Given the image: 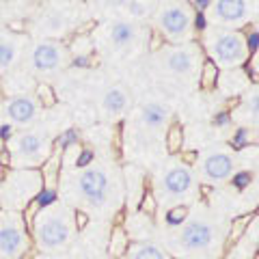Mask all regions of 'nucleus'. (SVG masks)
I'll return each instance as SVG.
<instances>
[{"label": "nucleus", "mask_w": 259, "mask_h": 259, "mask_svg": "<svg viewBox=\"0 0 259 259\" xmlns=\"http://www.w3.org/2000/svg\"><path fill=\"white\" fill-rule=\"evenodd\" d=\"M257 0H214L207 9V20L212 26L240 30L250 20H255Z\"/></svg>", "instance_id": "obj_5"}, {"label": "nucleus", "mask_w": 259, "mask_h": 259, "mask_svg": "<svg viewBox=\"0 0 259 259\" xmlns=\"http://www.w3.org/2000/svg\"><path fill=\"white\" fill-rule=\"evenodd\" d=\"M250 221H253V216H250V214L240 216V218H236V221H233L231 231H229V236H227V246L236 244V242H238L242 236H244V233H246V227H248Z\"/></svg>", "instance_id": "obj_26"}, {"label": "nucleus", "mask_w": 259, "mask_h": 259, "mask_svg": "<svg viewBox=\"0 0 259 259\" xmlns=\"http://www.w3.org/2000/svg\"><path fill=\"white\" fill-rule=\"evenodd\" d=\"M186 3H197V0H186Z\"/></svg>", "instance_id": "obj_33"}, {"label": "nucleus", "mask_w": 259, "mask_h": 259, "mask_svg": "<svg viewBox=\"0 0 259 259\" xmlns=\"http://www.w3.org/2000/svg\"><path fill=\"white\" fill-rule=\"evenodd\" d=\"M5 149L9 153V166L32 168L44 164L50 156V139L35 130H22L9 136Z\"/></svg>", "instance_id": "obj_4"}, {"label": "nucleus", "mask_w": 259, "mask_h": 259, "mask_svg": "<svg viewBox=\"0 0 259 259\" xmlns=\"http://www.w3.org/2000/svg\"><path fill=\"white\" fill-rule=\"evenodd\" d=\"M194 158H197V153L194 151H188V153H182V162H186V164H192Z\"/></svg>", "instance_id": "obj_32"}, {"label": "nucleus", "mask_w": 259, "mask_h": 259, "mask_svg": "<svg viewBox=\"0 0 259 259\" xmlns=\"http://www.w3.org/2000/svg\"><path fill=\"white\" fill-rule=\"evenodd\" d=\"M74 216H76V218H74V223H76V229H78V231H82L84 227L89 225V216H87L84 212H76Z\"/></svg>", "instance_id": "obj_31"}, {"label": "nucleus", "mask_w": 259, "mask_h": 259, "mask_svg": "<svg viewBox=\"0 0 259 259\" xmlns=\"http://www.w3.org/2000/svg\"><path fill=\"white\" fill-rule=\"evenodd\" d=\"M67 48L61 46V41L54 39H44V41L35 44L30 52V65L32 69L41 71V74H50V71H59L67 65Z\"/></svg>", "instance_id": "obj_11"}, {"label": "nucleus", "mask_w": 259, "mask_h": 259, "mask_svg": "<svg viewBox=\"0 0 259 259\" xmlns=\"http://www.w3.org/2000/svg\"><path fill=\"white\" fill-rule=\"evenodd\" d=\"M186 218H188V207L186 205H175L173 209H168V214H166L168 225H182Z\"/></svg>", "instance_id": "obj_29"}, {"label": "nucleus", "mask_w": 259, "mask_h": 259, "mask_svg": "<svg viewBox=\"0 0 259 259\" xmlns=\"http://www.w3.org/2000/svg\"><path fill=\"white\" fill-rule=\"evenodd\" d=\"M139 115H141V123L147 130H162L171 119V110L160 102H149L141 108Z\"/></svg>", "instance_id": "obj_18"}, {"label": "nucleus", "mask_w": 259, "mask_h": 259, "mask_svg": "<svg viewBox=\"0 0 259 259\" xmlns=\"http://www.w3.org/2000/svg\"><path fill=\"white\" fill-rule=\"evenodd\" d=\"M28 250L26 225L18 214H0V259H20Z\"/></svg>", "instance_id": "obj_8"}, {"label": "nucleus", "mask_w": 259, "mask_h": 259, "mask_svg": "<svg viewBox=\"0 0 259 259\" xmlns=\"http://www.w3.org/2000/svg\"><path fill=\"white\" fill-rule=\"evenodd\" d=\"M127 106H130V95L123 87H112L102 97V110L110 119L121 117L127 110Z\"/></svg>", "instance_id": "obj_17"}, {"label": "nucleus", "mask_w": 259, "mask_h": 259, "mask_svg": "<svg viewBox=\"0 0 259 259\" xmlns=\"http://www.w3.org/2000/svg\"><path fill=\"white\" fill-rule=\"evenodd\" d=\"M201 171H203L205 180H209L212 184L225 182V180H229L231 173H233V158L225 151H214V153H209V156L203 158Z\"/></svg>", "instance_id": "obj_15"}, {"label": "nucleus", "mask_w": 259, "mask_h": 259, "mask_svg": "<svg viewBox=\"0 0 259 259\" xmlns=\"http://www.w3.org/2000/svg\"><path fill=\"white\" fill-rule=\"evenodd\" d=\"M164 141H166V149L171 151V153H177V151H180V149L184 147V130H182V125L173 123L171 127L166 130Z\"/></svg>", "instance_id": "obj_25"}, {"label": "nucleus", "mask_w": 259, "mask_h": 259, "mask_svg": "<svg viewBox=\"0 0 259 259\" xmlns=\"http://www.w3.org/2000/svg\"><path fill=\"white\" fill-rule=\"evenodd\" d=\"M130 0H89L91 11H100V13H119L123 18V11L127 7Z\"/></svg>", "instance_id": "obj_23"}, {"label": "nucleus", "mask_w": 259, "mask_h": 259, "mask_svg": "<svg viewBox=\"0 0 259 259\" xmlns=\"http://www.w3.org/2000/svg\"><path fill=\"white\" fill-rule=\"evenodd\" d=\"M194 184V177L190 173L188 166H173L168 168L162 177V190H164L168 197H184V194H188L190 188Z\"/></svg>", "instance_id": "obj_16"}, {"label": "nucleus", "mask_w": 259, "mask_h": 259, "mask_svg": "<svg viewBox=\"0 0 259 259\" xmlns=\"http://www.w3.org/2000/svg\"><path fill=\"white\" fill-rule=\"evenodd\" d=\"M127 248H130V238L127 233L121 229V227H115L110 233V242H108V253L112 259H123L127 255Z\"/></svg>", "instance_id": "obj_20"}, {"label": "nucleus", "mask_w": 259, "mask_h": 259, "mask_svg": "<svg viewBox=\"0 0 259 259\" xmlns=\"http://www.w3.org/2000/svg\"><path fill=\"white\" fill-rule=\"evenodd\" d=\"M160 65L164 67L168 74L173 76H182V78H192L197 71L201 69V48L190 44H182V46H166L158 52Z\"/></svg>", "instance_id": "obj_7"}, {"label": "nucleus", "mask_w": 259, "mask_h": 259, "mask_svg": "<svg viewBox=\"0 0 259 259\" xmlns=\"http://www.w3.org/2000/svg\"><path fill=\"white\" fill-rule=\"evenodd\" d=\"M156 209H158V203H156V197L147 190L143 194V199H141V212L143 214H147V216H153L156 214Z\"/></svg>", "instance_id": "obj_30"}, {"label": "nucleus", "mask_w": 259, "mask_h": 259, "mask_svg": "<svg viewBox=\"0 0 259 259\" xmlns=\"http://www.w3.org/2000/svg\"><path fill=\"white\" fill-rule=\"evenodd\" d=\"M203 48L218 69H240L250 59L248 39L240 30L207 26L203 30Z\"/></svg>", "instance_id": "obj_1"}, {"label": "nucleus", "mask_w": 259, "mask_h": 259, "mask_svg": "<svg viewBox=\"0 0 259 259\" xmlns=\"http://www.w3.org/2000/svg\"><path fill=\"white\" fill-rule=\"evenodd\" d=\"M59 153H50L48 156V160L44 162V171H41V180L46 182V188L50 190L52 186H54V182H56V177H59Z\"/></svg>", "instance_id": "obj_24"}, {"label": "nucleus", "mask_w": 259, "mask_h": 259, "mask_svg": "<svg viewBox=\"0 0 259 259\" xmlns=\"http://www.w3.org/2000/svg\"><path fill=\"white\" fill-rule=\"evenodd\" d=\"M201 87H203V89H212V87H216V80H218V67H216V65L212 63V61H203V63H201Z\"/></svg>", "instance_id": "obj_27"}, {"label": "nucleus", "mask_w": 259, "mask_h": 259, "mask_svg": "<svg viewBox=\"0 0 259 259\" xmlns=\"http://www.w3.org/2000/svg\"><path fill=\"white\" fill-rule=\"evenodd\" d=\"M5 117L7 121H11L13 125H30L35 123V119L39 117V106L37 100L30 95H15L11 100L5 102Z\"/></svg>", "instance_id": "obj_14"}, {"label": "nucleus", "mask_w": 259, "mask_h": 259, "mask_svg": "<svg viewBox=\"0 0 259 259\" xmlns=\"http://www.w3.org/2000/svg\"><path fill=\"white\" fill-rule=\"evenodd\" d=\"M41 188H44L41 173L32 171V168H15V171L7 175L5 182V194L11 197L15 205H26L28 201L37 197Z\"/></svg>", "instance_id": "obj_10"}, {"label": "nucleus", "mask_w": 259, "mask_h": 259, "mask_svg": "<svg viewBox=\"0 0 259 259\" xmlns=\"http://www.w3.org/2000/svg\"><path fill=\"white\" fill-rule=\"evenodd\" d=\"M76 190L91 207H104L110 197V175L102 166H89L76 177Z\"/></svg>", "instance_id": "obj_9"}, {"label": "nucleus", "mask_w": 259, "mask_h": 259, "mask_svg": "<svg viewBox=\"0 0 259 259\" xmlns=\"http://www.w3.org/2000/svg\"><path fill=\"white\" fill-rule=\"evenodd\" d=\"M244 97H242V106H240V115L244 119V123H253V127H257V112H259V93H257V87L248 89V91L242 93Z\"/></svg>", "instance_id": "obj_19"}, {"label": "nucleus", "mask_w": 259, "mask_h": 259, "mask_svg": "<svg viewBox=\"0 0 259 259\" xmlns=\"http://www.w3.org/2000/svg\"><path fill=\"white\" fill-rule=\"evenodd\" d=\"M32 233L41 248H61L71 238V214L67 207L48 205L41 207L32 221Z\"/></svg>", "instance_id": "obj_3"}, {"label": "nucleus", "mask_w": 259, "mask_h": 259, "mask_svg": "<svg viewBox=\"0 0 259 259\" xmlns=\"http://www.w3.org/2000/svg\"><path fill=\"white\" fill-rule=\"evenodd\" d=\"M132 259H168L158 246L147 244V242H139V244H132V248H127Z\"/></svg>", "instance_id": "obj_22"}, {"label": "nucleus", "mask_w": 259, "mask_h": 259, "mask_svg": "<svg viewBox=\"0 0 259 259\" xmlns=\"http://www.w3.org/2000/svg\"><path fill=\"white\" fill-rule=\"evenodd\" d=\"M153 20L162 37L173 46L190 44L194 37V9L186 0H158Z\"/></svg>", "instance_id": "obj_2"}, {"label": "nucleus", "mask_w": 259, "mask_h": 259, "mask_svg": "<svg viewBox=\"0 0 259 259\" xmlns=\"http://www.w3.org/2000/svg\"><path fill=\"white\" fill-rule=\"evenodd\" d=\"M214 238H216L214 225L199 218V221H190L182 227L180 244L186 250H205V248L212 246Z\"/></svg>", "instance_id": "obj_13"}, {"label": "nucleus", "mask_w": 259, "mask_h": 259, "mask_svg": "<svg viewBox=\"0 0 259 259\" xmlns=\"http://www.w3.org/2000/svg\"><path fill=\"white\" fill-rule=\"evenodd\" d=\"M18 59V44L11 37H0V71L9 69Z\"/></svg>", "instance_id": "obj_21"}, {"label": "nucleus", "mask_w": 259, "mask_h": 259, "mask_svg": "<svg viewBox=\"0 0 259 259\" xmlns=\"http://www.w3.org/2000/svg\"><path fill=\"white\" fill-rule=\"evenodd\" d=\"M76 7L74 0H61V3H48V9L41 11V15L35 22V32L41 37H52L54 41L61 39L65 32L74 28L76 24Z\"/></svg>", "instance_id": "obj_6"}, {"label": "nucleus", "mask_w": 259, "mask_h": 259, "mask_svg": "<svg viewBox=\"0 0 259 259\" xmlns=\"http://www.w3.org/2000/svg\"><path fill=\"white\" fill-rule=\"evenodd\" d=\"M37 100L44 104V108H52L54 104H56V95L52 91V87L46 84V82L37 84Z\"/></svg>", "instance_id": "obj_28"}, {"label": "nucleus", "mask_w": 259, "mask_h": 259, "mask_svg": "<svg viewBox=\"0 0 259 259\" xmlns=\"http://www.w3.org/2000/svg\"><path fill=\"white\" fill-rule=\"evenodd\" d=\"M141 41V28L134 20L115 18L106 24V44L117 52H127Z\"/></svg>", "instance_id": "obj_12"}]
</instances>
